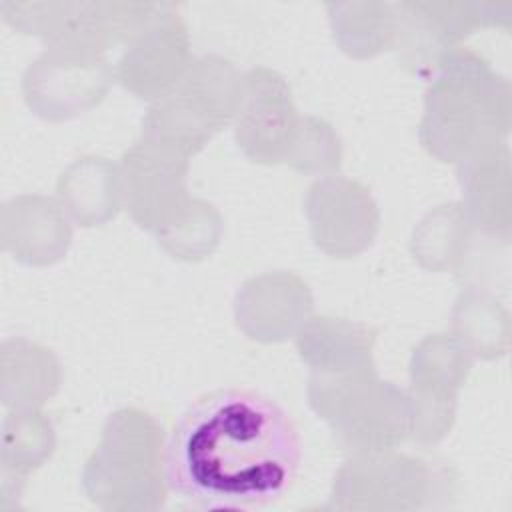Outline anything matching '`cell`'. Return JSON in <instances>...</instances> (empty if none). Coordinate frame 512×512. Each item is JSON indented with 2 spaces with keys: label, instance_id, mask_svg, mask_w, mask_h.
Returning a JSON list of instances; mask_svg holds the SVG:
<instances>
[{
  "label": "cell",
  "instance_id": "obj_4",
  "mask_svg": "<svg viewBox=\"0 0 512 512\" xmlns=\"http://www.w3.org/2000/svg\"><path fill=\"white\" fill-rule=\"evenodd\" d=\"M308 404L332 432L336 446L352 454L398 448L410 432L406 390L380 380L374 370L322 374L312 372Z\"/></svg>",
  "mask_w": 512,
  "mask_h": 512
},
{
  "label": "cell",
  "instance_id": "obj_6",
  "mask_svg": "<svg viewBox=\"0 0 512 512\" xmlns=\"http://www.w3.org/2000/svg\"><path fill=\"white\" fill-rule=\"evenodd\" d=\"M396 34L392 50L400 64L420 76H432L442 58L478 28H510L512 2L404 0L394 4Z\"/></svg>",
  "mask_w": 512,
  "mask_h": 512
},
{
  "label": "cell",
  "instance_id": "obj_13",
  "mask_svg": "<svg viewBox=\"0 0 512 512\" xmlns=\"http://www.w3.org/2000/svg\"><path fill=\"white\" fill-rule=\"evenodd\" d=\"M72 220L56 198L20 194L0 208V246L24 266H52L72 244Z\"/></svg>",
  "mask_w": 512,
  "mask_h": 512
},
{
  "label": "cell",
  "instance_id": "obj_21",
  "mask_svg": "<svg viewBox=\"0 0 512 512\" xmlns=\"http://www.w3.org/2000/svg\"><path fill=\"white\" fill-rule=\"evenodd\" d=\"M452 334L472 358L498 360L510 350V312L494 292L466 286L454 300Z\"/></svg>",
  "mask_w": 512,
  "mask_h": 512
},
{
  "label": "cell",
  "instance_id": "obj_23",
  "mask_svg": "<svg viewBox=\"0 0 512 512\" xmlns=\"http://www.w3.org/2000/svg\"><path fill=\"white\" fill-rule=\"evenodd\" d=\"M472 236L474 230L460 202L440 204L416 224L410 254L428 272H454L464 260Z\"/></svg>",
  "mask_w": 512,
  "mask_h": 512
},
{
  "label": "cell",
  "instance_id": "obj_19",
  "mask_svg": "<svg viewBox=\"0 0 512 512\" xmlns=\"http://www.w3.org/2000/svg\"><path fill=\"white\" fill-rule=\"evenodd\" d=\"M244 74L224 56L204 54L192 60L176 90L214 130V134L234 122Z\"/></svg>",
  "mask_w": 512,
  "mask_h": 512
},
{
  "label": "cell",
  "instance_id": "obj_3",
  "mask_svg": "<svg viewBox=\"0 0 512 512\" xmlns=\"http://www.w3.org/2000/svg\"><path fill=\"white\" fill-rule=\"evenodd\" d=\"M88 500L106 512H156L166 504V436L146 410H114L82 470Z\"/></svg>",
  "mask_w": 512,
  "mask_h": 512
},
{
  "label": "cell",
  "instance_id": "obj_2",
  "mask_svg": "<svg viewBox=\"0 0 512 512\" xmlns=\"http://www.w3.org/2000/svg\"><path fill=\"white\" fill-rule=\"evenodd\" d=\"M418 128L422 148L444 164H464L506 144L512 88L470 48L450 50L430 76Z\"/></svg>",
  "mask_w": 512,
  "mask_h": 512
},
{
  "label": "cell",
  "instance_id": "obj_5",
  "mask_svg": "<svg viewBox=\"0 0 512 512\" xmlns=\"http://www.w3.org/2000/svg\"><path fill=\"white\" fill-rule=\"evenodd\" d=\"M456 474L440 460L384 450L352 454L334 474L328 508L404 512L436 506L454 494Z\"/></svg>",
  "mask_w": 512,
  "mask_h": 512
},
{
  "label": "cell",
  "instance_id": "obj_14",
  "mask_svg": "<svg viewBox=\"0 0 512 512\" xmlns=\"http://www.w3.org/2000/svg\"><path fill=\"white\" fill-rule=\"evenodd\" d=\"M462 210L474 232L510 242L512 184L508 144L456 166Z\"/></svg>",
  "mask_w": 512,
  "mask_h": 512
},
{
  "label": "cell",
  "instance_id": "obj_24",
  "mask_svg": "<svg viewBox=\"0 0 512 512\" xmlns=\"http://www.w3.org/2000/svg\"><path fill=\"white\" fill-rule=\"evenodd\" d=\"M222 230L224 220L218 208L202 198H192L178 218L154 232V238L170 258L200 262L218 248Z\"/></svg>",
  "mask_w": 512,
  "mask_h": 512
},
{
  "label": "cell",
  "instance_id": "obj_1",
  "mask_svg": "<svg viewBox=\"0 0 512 512\" xmlns=\"http://www.w3.org/2000/svg\"><path fill=\"white\" fill-rule=\"evenodd\" d=\"M292 418L252 390H218L194 402L166 442L168 488L204 510L276 502L300 464Z\"/></svg>",
  "mask_w": 512,
  "mask_h": 512
},
{
  "label": "cell",
  "instance_id": "obj_16",
  "mask_svg": "<svg viewBox=\"0 0 512 512\" xmlns=\"http://www.w3.org/2000/svg\"><path fill=\"white\" fill-rule=\"evenodd\" d=\"M56 200L82 228L108 224L124 208L118 164L94 154L76 158L56 182Z\"/></svg>",
  "mask_w": 512,
  "mask_h": 512
},
{
  "label": "cell",
  "instance_id": "obj_7",
  "mask_svg": "<svg viewBox=\"0 0 512 512\" xmlns=\"http://www.w3.org/2000/svg\"><path fill=\"white\" fill-rule=\"evenodd\" d=\"M104 52L80 44H48L22 74L30 112L46 122H66L96 108L114 84Z\"/></svg>",
  "mask_w": 512,
  "mask_h": 512
},
{
  "label": "cell",
  "instance_id": "obj_17",
  "mask_svg": "<svg viewBox=\"0 0 512 512\" xmlns=\"http://www.w3.org/2000/svg\"><path fill=\"white\" fill-rule=\"evenodd\" d=\"M56 354L32 340L10 338L0 346V400L8 410H40L60 388Z\"/></svg>",
  "mask_w": 512,
  "mask_h": 512
},
{
  "label": "cell",
  "instance_id": "obj_25",
  "mask_svg": "<svg viewBox=\"0 0 512 512\" xmlns=\"http://www.w3.org/2000/svg\"><path fill=\"white\" fill-rule=\"evenodd\" d=\"M344 158L342 138L336 128L318 116H300L284 164L306 176H330Z\"/></svg>",
  "mask_w": 512,
  "mask_h": 512
},
{
  "label": "cell",
  "instance_id": "obj_9",
  "mask_svg": "<svg viewBox=\"0 0 512 512\" xmlns=\"http://www.w3.org/2000/svg\"><path fill=\"white\" fill-rule=\"evenodd\" d=\"M122 202L128 216L146 232L168 226L188 206L190 158L138 138L120 156Z\"/></svg>",
  "mask_w": 512,
  "mask_h": 512
},
{
  "label": "cell",
  "instance_id": "obj_20",
  "mask_svg": "<svg viewBox=\"0 0 512 512\" xmlns=\"http://www.w3.org/2000/svg\"><path fill=\"white\" fill-rule=\"evenodd\" d=\"M56 448V430L52 420L40 410H10L2 422L0 476L2 496L22 494L26 476L38 470Z\"/></svg>",
  "mask_w": 512,
  "mask_h": 512
},
{
  "label": "cell",
  "instance_id": "obj_10",
  "mask_svg": "<svg viewBox=\"0 0 512 512\" xmlns=\"http://www.w3.org/2000/svg\"><path fill=\"white\" fill-rule=\"evenodd\" d=\"M304 214L314 246L330 258L362 254L380 230V208L370 188L342 174L322 176L308 186Z\"/></svg>",
  "mask_w": 512,
  "mask_h": 512
},
{
  "label": "cell",
  "instance_id": "obj_15",
  "mask_svg": "<svg viewBox=\"0 0 512 512\" xmlns=\"http://www.w3.org/2000/svg\"><path fill=\"white\" fill-rule=\"evenodd\" d=\"M376 330L340 316H310L294 336L300 360L310 372L342 374L374 370Z\"/></svg>",
  "mask_w": 512,
  "mask_h": 512
},
{
  "label": "cell",
  "instance_id": "obj_11",
  "mask_svg": "<svg viewBox=\"0 0 512 512\" xmlns=\"http://www.w3.org/2000/svg\"><path fill=\"white\" fill-rule=\"evenodd\" d=\"M298 120L292 88L280 72L256 66L244 74L232 126L234 140L248 160L264 166L284 162Z\"/></svg>",
  "mask_w": 512,
  "mask_h": 512
},
{
  "label": "cell",
  "instance_id": "obj_22",
  "mask_svg": "<svg viewBox=\"0 0 512 512\" xmlns=\"http://www.w3.org/2000/svg\"><path fill=\"white\" fill-rule=\"evenodd\" d=\"M328 22L340 50L356 60L392 50L396 34L394 4L376 0L328 2Z\"/></svg>",
  "mask_w": 512,
  "mask_h": 512
},
{
  "label": "cell",
  "instance_id": "obj_8",
  "mask_svg": "<svg viewBox=\"0 0 512 512\" xmlns=\"http://www.w3.org/2000/svg\"><path fill=\"white\" fill-rule=\"evenodd\" d=\"M192 60L186 22L174 4L160 2L124 44L114 76L136 98L154 102L178 84Z\"/></svg>",
  "mask_w": 512,
  "mask_h": 512
},
{
  "label": "cell",
  "instance_id": "obj_12",
  "mask_svg": "<svg viewBox=\"0 0 512 512\" xmlns=\"http://www.w3.org/2000/svg\"><path fill=\"white\" fill-rule=\"evenodd\" d=\"M314 296L296 272L272 270L248 278L234 298V322L260 344H278L296 336L312 316Z\"/></svg>",
  "mask_w": 512,
  "mask_h": 512
},
{
  "label": "cell",
  "instance_id": "obj_18",
  "mask_svg": "<svg viewBox=\"0 0 512 512\" xmlns=\"http://www.w3.org/2000/svg\"><path fill=\"white\" fill-rule=\"evenodd\" d=\"M474 358L452 332H436L422 338L408 362L410 400L456 406L458 390L472 372Z\"/></svg>",
  "mask_w": 512,
  "mask_h": 512
}]
</instances>
